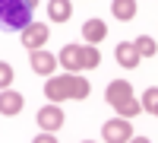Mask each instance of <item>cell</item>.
<instances>
[{
	"instance_id": "5",
	"label": "cell",
	"mask_w": 158,
	"mask_h": 143,
	"mask_svg": "<svg viewBox=\"0 0 158 143\" xmlns=\"http://www.w3.org/2000/svg\"><path fill=\"white\" fill-rule=\"evenodd\" d=\"M101 137L108 143H127V140H133V127H130L127 118H111V121H104Z\"/></svg>"
},
{
	"instance_id": "8",
	"label": "cell",
	"mask_w": 158,
	"mask_h": 143,
	"mask_svg": "<svg viewBox=\"0 0 158 143\" xmlns=\"http://www.w3.org/2000/svg\"><path fill=\"white\" fill-rule=\"evenodd\" d=\"M54 67H57V57H51V51H32V70L41 73V76H54Z\"/></svg>"
},
{
	"instance_id": "4",
	"label": "cell",
	"mask_w": 158,
	"mask_h": 143,
	"mask_svg": "<svg viewBox=\"0 0 158 143\" xmlns=\"http://www.w3.org/2000/svg\"><path fill=\"white\" fill-rule=\"evenodd\" d=\"M32 7L25 0H0V25L10 32H22L25 25H32Z\"/></svg>"
},
{
	"instance_id": "7",
	"label": "cell",
	"mask_w": 158,
	"mask_h": 143,
	"mask_svg": "<svg viewBox=\"0 0 158 143\" xmlns=\"http://www.w3.org/2000/svg\"><path fill=\"white\" fill-rule=\"evenodd\" d=\"M25 105V99L19 92H13V89H0V114H6V118H13V114H19Z\"/></svg>"
},
{
	"instance_id": "6",
	"label": "cell",
	"mask_w": 158,
	"mask_h": 143,
	"mask_svg": "<svg viewBox=\"0 0 158 143\" xmlns=\"http://www.w3.org/2000/svg\"><path fill=\"white\" fill-rule=\"evenodd\" d=\"M48 35H51L48 25H38V22L25 25V29H22V48H25V51H38V48H44Z\"/></svg>"
},
{
	"instance_id": "13",
	"label": "cell",
	"mask_w": 158,
	"mask_h": 143,
	"mask_svg": "<svg viewBox=\"0 0 158 143\" xmlns=\"http://www.w3.org/2000/svg\"><path fill=\"white\" fill-rule=\"evenodd\" d=\"M111 10H114V16L120 19V22H127V19L136 16V0H114Z\"/></svg>"
},
{
	"instance_id": "3",
	"label": "cell",
	"mask_w": 158,
	"mask_h": 143,
	"mask_svg": "<svg viewBox=\"0 0 158 143\" xmlns=\"http://www.w3.org/2000/svg\"><path fill=\"white\" fill-rule=\"evenodd\" d=\"M60 64H63L70 73L95 70L98 64H101V54L95 51V45H67V48L60 51Z\"/></svg>"
},
{
	"instance_id": "10",
	"label": "cell",
	"mask_w": 158,
	"mask_h": 143,
	"mask_svg": "<svg viewBox=\"0 0 158 143\" xmlns=\"http://www.w3.org/2000/svg\"><path fill=\"white\" fill-rule=\"evenodd\" d=\"M82 38H85L89 45H101L104 38H108V25H104L101 19H89L82 25Z\"/></svg>"
},
{
	"instance_id": "9",
	"label": "cell",
	"mask_w": 158,
	"mask_h": 143,
	"mask_svg": "<svg viewBox=\"0 0 158 143\" xmlns=\"http://www.w3.org/2000/svg\"><path fill=\"white\" fill-rule=\"evenodd\" d=\"M38 127H44V131H57V127H63V111L57 105H44L41 111H38Z\"/></svg>"
},
{
	"instance_id": "17",
	"label": "cell",
	"mask_w": 158,
	"mask_h": 143,
	"mask_svg": "<svg viewBox=\"0 0 158 143\" xmlns=\"http://www.w3.org/2000/svg\"><path fill=\"white\" fill-rule=\"evenodd\" d=\"M25 3H29V7H32V10H35V7H38V0H25Z\"/></svg>"
},
{
	"instance_id": "11",
	"label": "cell",
	"mask_w": 158,
	"mask_h": 143,
	"mask_svg": "<svg viewBox=\"0 0 158 143\" xmlns=\"http://www.w3.org/2000/svg\"><path fill=\"white\" fill-rule=\"evenodd\" d=\"M114 57H117V64H120V67L133 70L136 64H139V51L130 45V42H120V45H117V51H114Z\"/></svg>"
},
{
	"instance_id": "15",
	"label": "cell",
	"mask_w": 158,
	"mask_h": 143,
	"mask_svg": "<svg viewBox=\"0 0 158 143\" xmlns=\"http://www.w3.org/2000/svg\"><path fill=\"white\" fill-rule=\"evenodd\" d=\"M142 108H146L152 118L158 114V89H155V86H149V89H146V96H142Z\"/></svg>"
},
{
	"instance_id": "16",
	"label": "cell",
	"mask_w": 158,
	"mask_h": 143,
	"mask_svg": "<svg viewBox=\"0 0 158 143\" xmlns=\"http://www.w3.org/2000/svg\"><path fill=\"white\" fill-rule=\"evenodd\" d=\"M10 83H13V67L6 60H0V89H10Z\"/></svg>"
},
{
	"instance_id": "1",
	"label": "cell",
	"mask_w": 158,
	"mask_h": 143,
	"mask_svg": "<svg viewBox=\"0 0 158 143\" xmlns=\"http://www.w3.org/2000/svg\"><path fill=\"white\" fill-rule=\"evenodd\" d=\"M44 96L51 102H67V99H85L89 96V80L85 76H51L44 83Z\"/></svg>"
},
{
	"instance_id": "14",
	"label": "cell",
	"mask_w": 158,
	"mask_h": 143,
	"mask_svg": "<svg viewBox=\"0 0 158 143\" xmlns=\"http://www.w3.org/2000/svg\"><path fill=\"white\" fill-rule=\"evenodd\" d=\"M133 48L139 51V57H155V54H158V45H155L152 35H139L136 42H133Z\"/></svg>"
},
{
	"instance_id": "12",
	"label": "cell",
	"mask_w": 158,
	"mask_h": 143,
	"mask_svg": "<svg viewBox=\"0 0 158 143\" xmlns=\"http://www.w3.org/2000/svg\"><path fill=\"white\" fill-rule=\"evenodd\" d=\"M48 16H51V22H67L73 16V3L70 0H51L48 3Z\"/></svg>"
},
{
	"instance_id": "2",
	"label": "cell",
	"mask_w": 158,
	"mask_h": 143,
	"mask_svg": "<svg viewBox=\"0 0 158 143\" xmlns=\"http://www.w3.org/2000/svg\"><path fill=\"white\" fill-rule=\"evenodd\" d=\"M104 102H108V105L120 114V118H133V114L142 111V105H139L136 96H133V86H130L127 80L108 83V89H104Z\"/></svg>"
}]
</instances>
